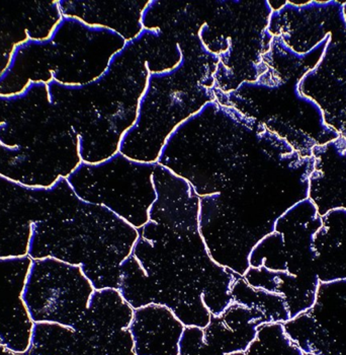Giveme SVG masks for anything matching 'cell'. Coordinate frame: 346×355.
Segmentation results:
<instances>
[{
	"label": "cell",
	"instance_id": "cell-6",
	"mask_svg": "<svg viewBox=\"0 0 346 355\" xmlns=\"http://www.w3.org/2000/svg\"><path fill=\"white\" fill-rule=\"evenodd\" d=\"M156 164L139 163L118 153L100 164L81 163L66 180L80 200L104 206L139 230L148 223L157 198L152 180Z\"/></svg>",
	"mask_w": 346,
	"mask_h": 355
},
{
	"label": "cell",
	"instance_id": "cell-16",
	"mask_svg": "<svg viewBox=\"0 0 346 355\" xmlns=\"http://www.w3.org/2000/svg\"><path fill=\"white\" fill-rule=\"evenodd\" d=\"M231 297L236 304L264 313L268 323L284 324L291 320L288 306L282 295L254 288L243 276L232 286Z\"/></svg>",
	"mask_w": 346,
	"mask_h": 355
},
{
	"label": "cell",
	"instance_id": "cell-22",
	"mask_svg": "<svg viewBox=\"0 0 346 355\" xmlns=\"http://www.w3.org/2000/svg\"><path fill=\"white\" fill-rule=\"evenodd\" d=\"M0 355H26V354H17V352H12V350H8V348L3 347V346L0 345Z\"/></svg>",
	"mask_w": 346,
	"mask_h": 355
},
{
	"label": "cell",
	"instance_id": "cell-3",
	"mask_svg": "<svg viewBox=\"0 0 346 355\" xmlns=\"http://www.w3.org/2000/svg\"><path fill=\"white\" fill-rule=\"evenodd\" d=\"M55 188L49 236H30L32 260L54 258L81 267L95 291L119 289L120 265L132 255L138 230L104 207L80 200L66 179Z\"/></svg>",
	"mask_w": 346,
	"mask_h": 355
},
{
	"label": "cell",
	"instance_id": "cell-5",
	"mask_svg": "<svg viewBox=\"0 0 346 355\" xmlns=\"http://www.w3.org/2000/svg\"><path fill=\"white\" fill-rule=\"evenodd\" d=\"M179 67L151 73L136 123L120 141L119 153L139 163L156 164L167 138L190 116L216 101L214 73L218 58L201 41L179 39Z\"/></svg>",
	"mask_w": 346,
	"mask_h": 355
},
{
	"label": "cell",
	"instance_id": "cell-23",
	"mask_svg": "<svg viewBox=\"0 0 346 355\" xmlns=\"http://www.w3.org/2000/svg\"><path fill=\"white\" fill-rule=\"evenodd\" d=\"M228 355H246L245 352H236V354H228Z\"/></svg>",
	"mask_w": 346,
	"mask_h": 355
},
{
	"label": "cell",
	"instance_id": "cell-18",
	"mask_svg": "<svg viewBox=\"0 0 346 355\" xmlns=\"http://www.w3.org/2000/svg\"><path fill=\"white\" fill-rule=\"evenodd\" d=\"M75 330L53 323H34L26 355H66L76 341Z\"/></svg>",
	"mask_w": 346,
	"mask_h": 355
},
{
	"label": "cell",
	"instance_id": "cell-11",
	"mask_svg": "<svg viewBox=\"0 0 346 355\" xmlns=\"http://www.w3.org/2000/svg\"><path fill=\"white\" fill-rule=\"evenodd\" d=\"M185 328L167 306L149 304L134 310L129 331L135 355H179Z\"/></svg>",
	"mask_w": 346,
	"mask_h": 355
},
{
	"label": "cell",
	"instance_id": "cell-20",
	"mask_svg": "<svg viewBox=\"0 0 346 355\" xmlns=\"http://www.w3.org/2000/svg\"><path fill=\"white\" fill-rule=\"evenodd\" d=\"M249 267L271 271H286V252L284 236L277 232H269L258 241L248 257Z\"/></svg>",
	"mask_w": 346,
	"mask_h": 355
},
{
	"label": "cell",
	"instance_id": "cell-17",
	"mask_svg": "<svg viewBox=\"0 0 346 355\" xmlns=\"http://www.w3.org/2000/svg\"><path fill=\"white\" fill-rule=\"evenodd\" d=\"M119 291L134 310L154 304V293L150 279L133 255L120 265Z\"/></svg>",
	"mask_w": 346,
	"mask_h": 355
},
{
	"label": "cell",
	"instance_id": "cell-1",
	"mask_svg": "<svg viewBox=\"0 0 346 355\" xmlns=\"http://www.w3.org/2000/svg\"><path fill=\"white\" fill-rule=\"evenodd\" d=\"M138 230L132 255L148 275L154 304L165 306L185 327L205 329L233 302L240 277L210 256L200 232V197L185 184H164Z\"/></svg>",
	"mask_w": 346,
	"mask_h": 355
},
{
	"label": "cell",
	"instance_id": "cell-10",
	"mask_svg": "<svg viewBox=\"0 0 346 355\" xmlns=\"http://www.w3.org/2000/svg\"><path fill=\"white\" fill-rule=\"evenodd\" d=\"M151 0H78L58 2L61 14L91 27L117 33L126 42L143 33V15Z\"/></svg>",
	"mask_w": 346,
	"mask_h": 355
},
{
	"label": "cell",
	"instance_id": "cell-2",
	"mask_svg": "<svg viewBox=\"0 0 346 355\" xmlns=\"http://www.w3.org/2000/svg\"><path fill=\"white\" fill-rule=\"evenodd\" d=\"M181 59L176 34L144 28L95 82L83 87L48 85L52 102L80 138L82 163L100 164L119 153L122 137L137 121L149 76L174 69Z\"/></svg>",
	"mask_w": 346,
	"mask_h": 355
},
{
	"label": "cell",
	"instance_id": "cell-13",
	"mask_svg": "<svg viewBox=\"0 0 346 355\" xmlns=\"http://www.w3.org/2000/svg\"><path fill=\"white\" fill-rule=\"evenodd\" d=\"M316 271L320 282L346 279V209L336 208L322 216L315 234Z\"/></svg>",
	"mask_w": 346,
	"mask_h": 355
},
{
	"label": "cell",
	"instance_id": "cell-15",
	"mask_svg": "<svg viewBox=\"0 0 346 355\" xmlns=\"http://www.w3.org/2000/svg\"><path fill=\"white\" fill-rule=\"evenodd\" d=\"M243 278L254 288L282 295L288 306L291 319L313 308L320 284L291 275L286 271H271L264 267H249Z\"/></svg>",
	"mask_w": 346,
	"mask_h": 355
},
{
	"label": "cell",
	"instance_id": "cell-4",
	"mask_svg": "<svg viewBox=\"0 0 346 355\" xmlns=\"http://www.w3.org/2000/svg\"><path fill=\"white\" fill-rule=\"evenodd\" d=\"M256 146L251 121L216 100L173 131L157 164L185 180L201 198L222 192Z\"/></svg>",
	"mask_w": 346,
	"mask_h": 355
},
{
	"label": "cell",
	"instance_id": "cell-8",
	"mask_svg": "<svg viewBox=\"0 0 346 355\" xmlns=\"http://www.w3.org/2000/svg\"><path fill=\"white\" fill-rule=\"evenodd\" d=\"M95 291L81 267L54 258L32 260L21 293L34 323L75 329Z\"/></svg>",
	"mask_w": 346,
	"mask_h": 355
},
{
	"label": "cell",
	"instance_id": "cell-7",
	"mask_svg": "<svg viewBox=\"0 0 346 355\" xmlns=\"http://www.w3.org/2000/svg\"><path fill=\"white\" fill-rule=\"evenodd\" d=\"M46 43L50 53V83L83 87L102 78L128 42L107 28L63 17Z\"/></svg>",
	"mask_w": 346,
	"mask_h": 355
},
{
	"label": "cell",
	"instance_id": "cell-14",
	"mask_svg": "<svg viewBox=\"0 0 346 355\" xmlns=\"http://www.w3.org/2000/svg\"><path fill=\"white\" fill-rule=\"evenodd\" d=\"M134 309L119 289L94 291L84 317L74 330L83 337H104L127 330L132 323Z\"/></svg>",
	"mask_w": 346,
	"mask_h": 355
},
{
	"label": "cell",
	"instance_id": "cell-9",
	"mask_svg": "<svg viewBox=\"0 0 346 355\" xmlns=\"http://www.w3.org/2000/svg\"><path fill=\"white\" fill-rule=\"evenodd\" d=\"M284 329L305 354L346 355V279L320 282L313 308Z\"/></svg>",
	"mask_w": 346,
	"mask_h": 355
},
{
	"label": "cell",
	"instance_id": "cell-12",
	"mask_svg": "<svg viewBox=\"0 0 346 355\" xmlns=\"http://www.w3.org/2000/svg\"><path fill=\"white\" fill-rule=\"evenodd\" d=\"M266 315L236 302L219 315H212L203 330V340L224 355L245 352L255 340L257 329L267 324Z\"/></svg>",
	"mask_w": 346,
	"mask_h": 355
},
{
	"label": "cell",
	"instance_id": "cell-21",
	"mask_svg": "<svg viewBox=\"0 0 346 355\" xmlns=\"http://www.w3.org/2000/svg\"><path fill=\"white\" fill-rule=\"evenodd\" d=\"M179 355H224L203 340V330L185 327L179 342Z\"/></svg>",
	"mask_w": 346,
	"mask_h": 355
},
{
	"label": "cell",
	"instance_id": "cell-19",
	"mask_svg": "<svg viewBox=\"0 0 346 355\" xmlns=\"http://www.w3.org/2000/svg\"><path fill=\"white\" fill-rule=\"evenodd\" d=\"M246 355H305L299 346L286 335L282 323H267L260 326L255 340L251 344Z\"/></svg>",
	"mask_w": 346,
	"mask_h": 355
}]
</instances>
